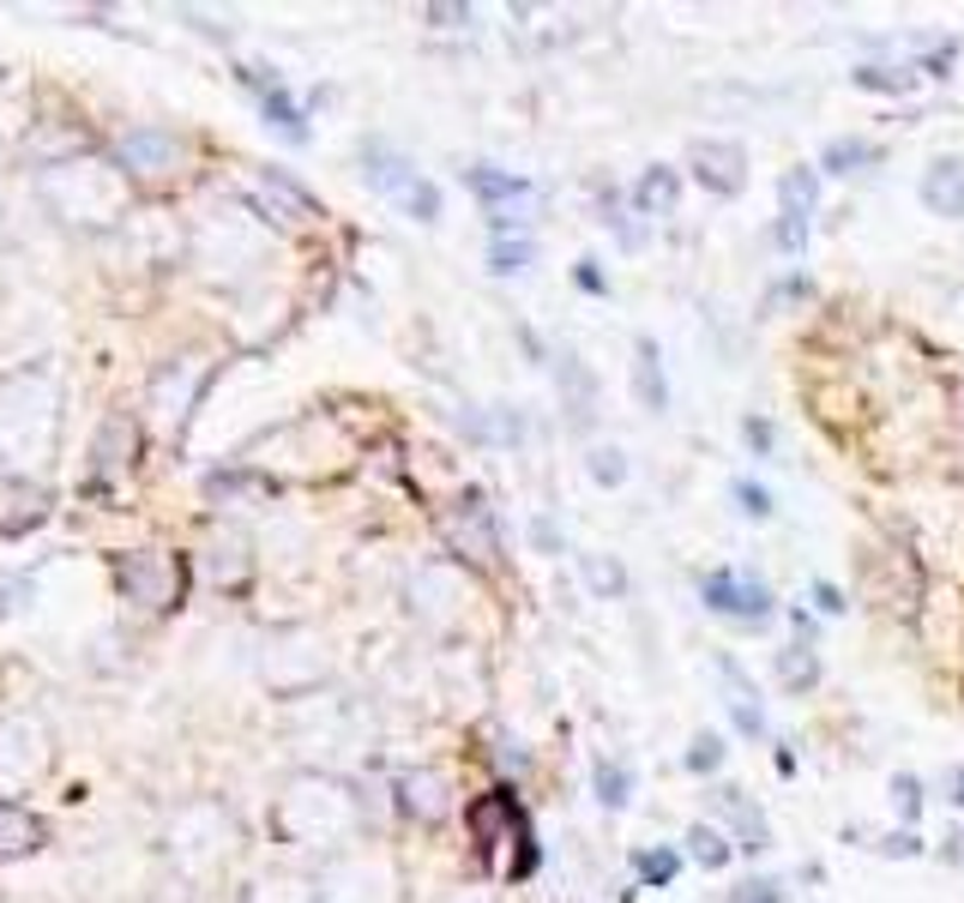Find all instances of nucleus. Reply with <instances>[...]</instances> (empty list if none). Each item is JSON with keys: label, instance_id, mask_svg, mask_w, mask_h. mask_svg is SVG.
Returning a JSON list of instances; mask_svg holds the SVG:
<instances>
[{"label": "nucleus", "instance_id": "nucleus-32", "mask_svg": "<svg viewBox=\"0 0 964 903\" xmlns=\"http://www.w3.org/2000/svg\"><path fill=\"white\" fill-rule=\"evenodd\" d=\"M947 801H952V807H964V765H952V771H947Z\"/></svg>", "mask_w": 964, "mask_h": 903}, {"label": "nucleus", "instance_id": "nucleus-14", "mask_svg": "<svg viewBox=\"0 0 964 903\" xmlns=\"http://www.w3.org/2000/svg\"><path fill=\"white\" fill-rule=\"evenodd\" d=\"M555 380H560V398H567V410H573V416H585L591 404H597V380H591L573 356L555 361Z\"/></svg>", "mask_w": 964, "mask_h": 903}, {"label": "nucleus", "instance_id": "nucleus-10", "mask_svg": "<svg viewBox=\"0 0 964 903\" xmlns=\"http://www.w3.org/2000/svg\"><path fill=\"white\" fill-rule=\"evenodd\" d=\"M717 807H724V819H730V831H736V843H742L747 855H759V850H771V826L759 819V807L742 795V789H724L717 795Z\"/></svg>", "mask_w": 964, "mask_h": 903}, {"label": "nucleus", "instance_id": "nucleus-18", "mask_svg": "<svg viewBox=\"0 0 964 903\" xmlns=\"http://www.w3.org/2000/svg\"><path fill=\"white\" fill-rule=\"evenodd\" d=\"M633 874L645 879V886H669V879L681 874V855L676 850H639L633 855Z\"/></svg>", "mask_w": 964, "mask_h": 903}, {"label": "nucleus", "instance_id": "nucleus-2", "mask_svg": "<svg viewBox=\"0 0 964 903\" xmlns=\"http://www.w3.org/2000/svg\"><path fill=\"white\" fill-rule=\"evenodd\" d=\"M368 187H374V194H386V199H398V206H405L410 218H422V223L441 218V194H434L429 181H422L417 169L405 163V157L368 151Z\"/></svg>", "mask_w": 964, "mask_h": 903}, {"label": "nucleus", "instance_id": "nucleus-23", "mask_svg": "<svg viewBox=\"0 0 964 903\" xmlns=\"http://www.w3.org/2000/svg\"><path fill=\"white\" fill-rule=\"evenodd\" d=\"M724 765V741L717 735H693V747H688V771L693 777H705V771H717Z\"/></svg>", "mask_w": 964, "mask_h": 903}, {"label": "nucleus", "instance_id": "nucleus-6", "mask_svg": "<svg viewBox=\"0 0 964 903\" xmlns=\"http://www.w3.org/2000/svg\"><path fill=\"white\" fill-rule=\"evenodd\" d=\"M717 681H724V705H730V717H736V729H742L747 741H759L766 735V710H759V693H754V681H747V669L736 657H717Z\"/></svg>", "mask_w": 964, "mask_h": 903}, {"label": "nucleus", "instance_id": "nucleus-24", "mask_svg": "<svg viewBox=\"0 0 964 903\" xmlns=\"http://www.w3.org/2000/svg\"><path fill=\"white\" fill-rule=\"evenodd\" d=\"M892 807H899L904 819H916V813H923V783H916L911 771H899V777H892Z\"/></svg>", "mask_w": 964, "mask_h": 903}, {"label": "nucleus", "instance_id": "nucleus-5", "mask_svg": "<svg viewBox=\"0 0 964 903\" xmlns=\"http://www.w3.org/2000/svg\"><path fill=\"white\" fill-rule=\"evenodd\" d=\"M465 181H470V194L489 206V218H495V211H531V199H536L531 181L507 175V169H495V163H470Z\"/></svg>", "mask_w": 964, "mask_h": 903}, {"label": "nucleus", "instance_id": "nucleus-17", "mask_svg": "<svg viewBox=\"0 0 964 903\" xmlns=\"http://www.w3.org/2000/svg\"><path fill=\"white\" fill-rule=\"evenodd\" d=\"M688 855H693V862H700V867H712V874H717V867L730 862V843H724V831H712V826H693V831H688Z\"/></svg>", "mask_w": 964, "mask_h": 903}, {"label": "nucleus", "instance_id": "nucleus-19", "mask_svg": "<svg viewBox=\"0 0 964 903\" xmlns=\"http://www.w3.org/2000/svg\"><path fill=\"white\" fill-rule=\"evenodd\" d=\"M524 265H531V242H489V271H500V277H519Z\"/></svg>", "mask_w": 964, "mask_h": 903}, {"label": "nucleus", "instance_id": "nucleus-29", "mask_svg": "<svg viewBox=\"0 0 964 903\" xmlns=\"http://www.w3.org/2000/svg\"><path fill=\"white\" fill-rule=\"evenodd\" d=\"M573 284H579V289H591V296H603V289H609V277H603L597 259H579V265H573Z\"/></svg>", "mask_w": 964, "mask_h": 903}, {"label": "nucleus", "instance_id": "nucleus-25", "mask_svg": "<svg viewBox=\"0 0 964 903\" xmlns=\"http://www.w3.org/2000/svg\"><path fill=\"white\" fill-rule=\"evenodd\" d=\"M736 506H742L747 518H771V494L759 488V482H747V477L736 482Z\"/></svg>", "mask_w": 964, "mask_h": 903}, {"label": "nucleus", "instance_id": "nucleus-26", "mask_svg": "<svg viewBox=\"0 0 964 903\" xmlns=\"http://www.w3.org/2000/svg\"><path fill=\"white\" fill-rule=\"evenodd\" d=\"M585 584H597V591H621V567H615V560H585Z\"/></svg>", "mask_w": 964, "mask_h": 903}, {"label": "nucleus", "instance_id": "nucleus-21", "mask_svg": "<svg viewBox=\"0 0 964 903\" xmlns=\"http://www.w3.org/2000/svg\"><path fill=\"white\" fill-rule=\"evenodd\" d=\"M585 470L603 482V488H621V482H627V458H621L615 446H597V452L585 458Z\"/></svg>", "mask_w": 964, "mask_h": 903}, {"label": "nucleus", "instance_id": "nucleus-4", "mask_svg": "<svg viewBox=\"0 0 964 903\" xmlns=\"http://www.w3.org/2000/svg\"><path fill=\"white\" fill-rule=\"evenodd\" d=\"M688 169H693V181H700L705 194H717V199H730V194L747 187V151L736 139H693L688 145Z\"/></svg>", "mask_w": 964, "mask_h": 903}, {"label": "nucleus", "instance_id": "nucleus-3", "mask_svg": "<svg viewBox=\"0 0 964 903\" xmlns=\"http://www.w3.org/2000/svg\"><path fill=\"white\" fill-rule=\"evenodd\" d=\"M820 206V169H790L778 181V247L783 253H802L808 247V218Z\"/></svg>", "mask_w": 964, "mask_h": 903}, {"label": "nucleus", "instance_id": "nucleus-7", "mask_svg": "<svg viewBox=\"0 0 964 903\" xmlns=\"http://www.w3.org/2000/svg\"><path fill=\"white\" fill-rule=\"evenodd\" d=\"M242 78H248V85L260 90V109H265V121H272L277 133H289V139H308V115H301L296 97H289V90L277 85V78L265 73V66H248Z\"/></svg>", "mask_w": 964, "mask_h": 903}, {"label": "nucleus", "instance_id": "nucleus-11", "mask_svg": "<svg viewBox=\"0 0 964 903\" xmlns=\"http://www.w3.org/2000/svg\"><path fill=\"white\" fill-rule=\"evenodd\" d=\"M676 187H681V175H676V169L652 163L645 175L633 181V206H639V218H645V211H669V206H676Z\"/></svg>", "mask_w": 964, "mask_h": 903}, {"label": "nucleus", "instance_id": "nucleus-1", "mask_svg": "<svg viewBox=\"0 0 964 903\" xmlns=\"http://www.w3.org/2000/svg\"><path fill=\"white\" fill-rule=\"evenodd\" d=\"M700 603L712 608V615L736 620V627H759V620H771V591L759 579H742L736 567L724 572H705L700 584Z\"/></svg>", "mask_w": 964, "mask_h": 903}, {"label": "nucleus", "instance_id": "nucleus-16", "mask_svg": "<svg viewBox=\"0 0 964 903\" xmlns=\"http://www.w3.org/2000/svg\"><path fill=\"white\" fill-rule=\"evenodd\" d=\"M260 181H265V194H272V206L284 211V223H289V218H313V211H320V206H313V199L296 187V181H284L277 169H265Z\"/></svg>", "mask_w": 964, "mask_h": 903}, {"label": "nucleus", "instance_id": "nucleus-8", "mask_svg": "<svg viewBox=\"0 0 964 903\" xmlns=\"http://www.w3.org/2000/svg\"><path fill=\"white\" fill-rule=\"evenodd\" d=\"M923 206L935 218H964V163L959 157H940L923 175Z\"/></svg>", "mask_w": 964, "mask_h": 903}, {"label": "nucleus", "instance_id": "nucleus-9", "mask_svg": "<svg viewBox=\"0 0 964 903\" xmlns=\"http://www.w3.org/2000/svg\"><path fill=\"white\" fill-rule=\"evenodd\" d=\"M633 392L645 410H669V380H664V356H657V337H639L633 344Z\"/></svg>", "mask_w": 964, "mask_h": 903}, {"label": "nucleus", "instance_id": "nucleus-33", "mask_svg": "<svg viewBox=\"0 0 964 903\" xmlns=\"http://www.w3.org/2000/svg\"><path fill=\"white\" fill-rule=\"evenodd\" d=\"M947 855H952V862H964V838H952V850H947Z\"/></svg>", "mask_w": 964, "mask_h": 903}, {"label": "nucleus", "instance_id": "nucleus-12", "mask_svg": "<svg viewBox=\"0 0 964 903\" xmlns=\"http://www.w3.org/2000/svg\"><path fill=\"white\" fill-rule=\"evenodd\" d=\"M778 681L790 686V693H808V686L820 681V657H814L808 639H795V645L778 651Z\"/></svg>", "mask_w": 964, "mask_h": 903}, {"label": "nucleus", "instance_id": "nucleus-28", "mask_svg": "<svg viewBox=\"0 0 964 903\" xmlns=\"http://www.w3.org/2000/svg\"><path fill=\"white\" fill-rule=\"evenodd\" d=\"M736 903H778V879H747V886L730 891Z\"/></svg>", "mask_w": 964, "mask_h": 903}, {"label": "nucleus", "instance_id": "nucleus-15", "mask_svg": "<svg viewBox=\"0 0 964 903\" xmlns=\"http://www.w3.org/2000/svg\"><path fill=\"white\" fill-rule=\"evenodd\" d=\"M874 163V145L868 139H832L820 151V169H832V175H856V169Z\"/></svg>", "mask_w": 964, "mask_h": 903}, {"label": "nucleus", "instance_id": "nucleus-20", "mask_svg": "<svg viewBox=\"0 0 964 903\" xmlns=\"http://www.w3.org/2000/svg\"><path fill=\"white\" fill-rule=\"evenodd\" d=\"M627 789H633V777H627L615 759H597V795H603V807H627Z\"/></svg>", "mask_w": 964, "mask_h": 903}, {"label": "nucleus", "instance_id": "nucleus-30", "mask_svg": "<svg viewBox=\"0 0 964 903\" xmlns=\"http://www.w3.org/2000/svg\"><path fill=\"white\" fill-rule=\"evenodd\" d=\"M814 608H820V615H844V591H838V584H814Z\"/></svg>", "mask_w": 964, "mask_h": 903}, {"label": "nucleus", "instance_id": "nucleus-22", "mask_svg": "<svg viewBox=\"0 0 964 903\" xmlns=\"http://www.w3.org/2000/svg\"><path fill=\"white\" fill-rule=\"evenodd\" d=\"M405 801H410V813H422V819H434V813H441V795H429V789H441L434 783V777H405Z\"/></svg>", "mask_w": 964, "mask_h": 903}, {"label": "nucleus", "instance_id": "nucleus-27", "mask_svg": "<svg viewBox=\"0 0 964 903\" xmlns=\"http://www.w3.org/2000/svg\"><path fill=\"white\" fill-rule=\"evenodd\" d=\"M874 850H880V855H899V862H904V855H923V838H916V831H892V838H880Z\"/></svg>", "mask_w": 964, "mask_h": 903}, {"label": "nucleus", "instance_id": "nucleus-31", "mask_svg": "<svg viewBox=\"0 0 964 903\" xmlns=\"http://www.w3.org/2000/svg\"><path fill=\"white\" fill-rule=\"evenodd\" d=\"M747 446H754L759 458H771V422L766 416H747Z\"/></svg>", "mask_w": 964, "mask_h": 903}, {"label": "nucleus", "instance_id": "nucleus-13", "mask_svg": "<svg viewBox=\"0 0 964 903\" xmlns=\"http://www.w3.org/2000/svg\"><path fill=\"white\" fill-rule=\"evenodd\" d=\"M856 85H862V90H880V97H904V90L923 85V73H916V66H880V61H862V66H856Z\"/></svg>", "mask_w": 964, "mask_h": 903}]
</instances>
